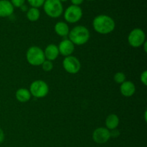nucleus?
Wrapping results in <instances>:
<instances>
[{
	"instance_id": "nucleus-1",
	"label": "nucleus",
	"mask_w": 147,
	"mask_h": 147,
	"mask_svg": "<svg viewBox=\"0 0 147 147\" xmlns=\"http://www.w3.org/2000/svg\"><path fill=\"white\" fill-rule=\"evenodd\" d=\"M93 27L96 32L101 34H107L114 30L116 23L110 16L100 14L93 19Z\"/></svg>"
},
{
	"instance_id": "nucleus-2",
	"label": "nucleus",
	"mask_w": 147,
	"mask_h": 147,
	"mask_svg": "<svg viewBox=\"0 0 147 147\" xmlns=\"http://www.w3.org/2000/svg\"><path fill=\"white\" fill-rule=\"evenodd\" d=\"M69 40L76 45H83L88 42L90 32L87 27L82 25L73 27L68 34Z\"/></svg>"
},
{
	"instance_id": "nucleus-3",
	"label": "nucleus",
	"mask_w": 147,
	"mask_h": 147,
	"mask_svg": "<svg viewBox=\"0 0 147 147\" xmlns=\"http://www.w3.org/2000/svg\"><path fill=\"white\" fill-rule=\"evenodd\" d=\"M26 59L29 64L33 66L41 65L45 60L44 51L37 46H32L27 50Z\"/></svg>"
},
{
	"instance_id": "nucleus-4",
	"label": "nucleus",
	"mask_w": 147,
	"mask_h": 147,
	"mask_svg": "<svg viewBox=\"0 0 147 147\" xmlns=\"http://www.w3.org/2000/svg\"><path fill=\"white\" fill-rule=\"evenodd\" d=\"M43 9L45 14L51 18H57L63 13V4L59 0H45Z\"/></svg>"
},
{
	"instance_id": "nucleus-5",
	"label": "nucleus",
	"mask_w": 147,
	"mask_h": 147,
	"mask_svg": "<svg viewBox=\"0 0 147 147\" xmlns=\"http://www.w3.org/2000/svg\"><path fill=\"white\" fill-rule=\"evenodd\" d=\"M29 90L33 97L42 98L48 94L49 86L44 80H36L31 83Z\"/></svg>"
},
{
	"instance_id": "nucleus-6",
	"label": "nucleus",
	"mask_w": 147,
	"mask_h": 147,
	"mask_svg": "<svg viewBox=\"0 0 147 147\" xmlns=\"http://www.w3.org/2000/svg\"><path fill=\"white\" fill-rule=\"evenodd\" d=\"M146 41L145 32L140 28H135L131 31L128 36V42L131 47L137 48L143 45Z\"/></svg>"
},
{
	"instance_id": "nucleus-7",
	"label": "nucleus",
	"mask_w": 147,
	"mask_h": 147,
	"mask_svg": "<svg viewBox=\"0 0 147 147\" xmlns=\"http://www.w3.org/2000/svg\"><path fill=\"white\" fill-rule=\"evenodd\" d=\"M83 17V10L80 6L70 5L65 10L64 19L68 23H76Z\"/></svg>"
},
{
	"instance_id": "nucleus-8",
	"label": "nucleus",
	"mask_w": 147,
	"mask_h": 147,
	"mask_svg": "<svg viewBox=\"0 0 147 147\" xmlns=\"http://www.w3.org/2000/svg\"><path fill=\"white\" fill-rule=\"evenodd\" d=\"M63 66L65 70L70 74H76L81 68L80 60L73 55L65 57L63 61Z\"/></svg>"
},
{
	"instance_id": "nucleus-9",
	"label": "nucleus",
	"mask_w": 147,
	"mask_h": 147,
	"mask_svg": "<svg viewBox=\"0 0 147 147\" xmlns=\"http://www.w3.org/2000/svg\"><path fill=\"white\" fill-rule=\"evenodd\" d=\"M92 137L93 142H96V144H103L109 142V139H111L110 131L104 127L97 128L93 131Z\"/></svg>"
},
{
	"instance_id": "nucleus-10",
	"label": "nucleus",
	"mask_w": 147,
	"mask_h": 147,
	"mask_svg": "<svg viewBox=\"0 0 147 147\" xmlns=\"http://www.w3.org/2000/svg\"><path fill=\"white\" fill-rule=\"evenodd\" d=\"M59 53L65 57H67L73 54L75 50V45L69 39H65L62 40L57 46Z\"/></svg>"
},
{
	"instance_id": "nucleus-11",
	"label": "nucleus",
	"mask_w": 147,
	"mask_h": 147,
	"mask_svg": "<svg viewBox=\"0 0 147 147\" xmlns=\"http://www.w3.org/2000/svg\"><path fill=\"white\" fill-rule=\"evenodd\" d=\"M14 7L9 0H0V17H8L13 14Z\"/></svg>"
},
{
	"instance_id": "nucleus-12",
	"label": "nucleus",
	"mask_w": 147,
	"mask_h": 147,
	"mask_svg": "<svg viewBox=\"0 0 147 147\" xmlns=\"http://www.w3.org/2000/svg\"><path fill=\"white\" fill-rule=\"evenodd\" d=\"M120 91L124 97H131L136 92V86L133 82L126 80L121 84Z\"/></svg>"
},
{
	"instance_id": "nucleus-13",
	"label": "nucleus",
	"mask_w": 147,
	"mask_h": 147,
	"mask_svg": "<svg viewBox=\"0 0 147 147\" xmlns=\"http://www.w3.org/2000/svg\"><path fill=\"white\" fill-rule=\"evenodd\" d=\"M59 54L60 53H59L58 47L55 44L48 45L46 47L45 50L44 51L45 60H50V61H53V60H55V59H57Z\"/></svg>"
},
{
	"instance_id": "nucleus-14",
	"label": "nucleus",
	"mask_w": 147,
	"mask_h": 147,
	"mask_svg": "<svg viewBox=\"0 0 147 147\" xmlns=\"http://www.w3.org/2000/svg\"><path fill=\"white\" fill-rule=\"evenodd\" d=\"M31 93L27 88H20L16 91V99L20 103H27L31 98Z\"/></svg>"
},
{
	"instance_id": "nucleus-15",
	"label": "nucleus",
	"mask_w": 147,
	"mask_h": 147,
	"mask_svg": "<svg viewBox=\"0 0 147 147\" xmlns=\"http://www.w3.org/2000/svg\"><path fill=\"white\" fill-rule=\"evenodd\" d=\"M105 124H106V129L109 130H113V129H116V128L119 126V116L114 113H111L109 114L106 119V121H105Z\"/></svg>"
},
{
	"instance_id": "nucleus-16",
	"label": "nucleus",
	"mask_w": 147,
	"mask_h": 147,
	"mask_svg": "<svg viewBox=\"0 0 147 147\" xmlns=\"http://www.w3.org/2000/svg\"><path fill=\"white\" fill-rule=\"evenodd\" d=\"M55 32L57 35L60 37H67L68 36L69 32V27L67 24L64 22H58L55 25Z\"/></svg>"
},
{
	"instance_id": "nucleus-17",
	"label": "nucleus",
	"mask_w": 147,
	"mask_h": 147,
	"mask_svg": "<svg viewBox=\"0 0 147 147\" xmlns=\"http://www.w3.org/2000/svg\"><path fill=\"white\" fill-rule=\"evenodd\" d=\"M40 11L39 9L31 7L27 11V18L31 22H36L40 19Z\"/></svg>"
},
{
	"instance_id": "nucleus-18",
	"label": "nucleus",
	"mask_w": 147,
	"mask_h": 147,
	"mask_svg": "<svg viewBox=\"0 0 147 147\" xmlns=\"http://www.w3.org/2000/svg\"><path fill=\"white\" fill-rule=\"evenodd\" d=\"M126 75L123 72H118V73H115L114 76H113V80L118 84H121L123 82L126 81Z\"/></svg>"
},
{
	"instance_id": "nucleus-19",
	"label": "nucleus",
	"mask_w": 147,
	"mask_h": 147,
	"mask_svg": "<svg viewBox=\"0 0 147 147\" xmlns=\"http://www.w3.org/2000/svg\"><path fill=\"white\" fill-rule=\"evenodd\" d=\"M27 2L29 3L31 7H34V8H40L42 7L45 0H27Z\"/></svg>"
},
{
	"instance_id": "nucleus-20",
	"label": "nucleus",
	"mask_w": 147,
	"mask_h": 147,
	"mask_svg": "<svg viewBox=\"0 0 147 147\" xmlns=\"http://www.w3.org/2000/svg\"><path fill=\"white\" fill-rule=\"evenodd\" d=\"M41 65L42 67V70L45 72L51 71L53 68V62L50 61V60H45L43 62V63Z\"/></svg>"
},
{
	"instance_id": "nucleus-21",
	"label": "nucleus",
	"mask_w": 147,
	"mask_h": 147,
	"mask_svg": "<svg viewBox=\"0 0 147 147\" xmlns=\"http://www.w3.org/2000/svg\"><path fill=\"white\" fill-rule=\"evenodd\" d=\"M11 3L14 7L20 8L22 6H23L25 3L26 0H11Z\"/></svg>"
},
{
	"instance_id": "nucleus-22",
	"label": "nucleus",
	"mask_w": 147,
	"mask_h": 147,
	"mask_svg": "<svg viewBox=\"0 0 147 147\" xmlns=\"http://www.w3.org/2000/svg\"><path fill=\"white\" fill-rule=\"evenodd\" d=\"M140 80H141V82H142L144 86H146L147 85V71L146 70H144V71L142 73V75H141L140 76Z\"/></svg>"
},
{
	"instance_id": "nucleus-23",
	"label": "nucleus",
	"mask_w": 147,
	"mask_h": 147,
	"mask_svg": "<svg viewBox=\"0 0 147 147\" xmlns=\"http://www.w3.org/2000/svg\"><path fill=\"white\" fill-rule=\"evenodd\" d=\"M110 134H111V137L116 138L120 135V132H119V131L116 130V129H113V130L111 131Z\"/></svg>"
},
{
	"instance_id": "nucleus-24",
	"label": "nucleus",
	"mask_w": 147,
	"mask_h": 147,
	"mask_svg": "<svg viewBox=\"0 0 147 147\" xmlns=\"http://www.w3.org/2000/svg\"><path fill=\"white\" fill-rule=\"evenodd\" d=\"M71 3L73 5L76 6H80V4H83V2L84 1V0H70Z\"/></svg>"
},
{
	"instance_id": "nucleus-25",
	"label": "nucleus",
	"mask_w": 147,
	"mask_h": 147,
	"mask_svg": "<svg viewBox=\"0 0 147 147\" xmlns=\"http://www.w3.org/2000/svg\"><path fill=\"white\" fill-rule=\"evenodd\" d=\"M4 140V133L2 129L0 128V144L2 143Z\"/></svg>"
},
{
	"instance_id": "nucleus-26",
	"label": "nucleus",
	"mask_w": 147,
	"mask_h": 147,
	"mask_svg": "<svg viewBox=\"0 0 147 147\" xmlns=\"http://www.w3.org/2000/svg\"><path fill=\"white\" fill-rule=\"evenodd\" d=\"M142 46H144V52H145V53H146V52H147V49H146V47H147V42L145 41L143 45H142Z\"/></svg>"
},
{
	"instance_id": "nucleus-27",
	"label": "nucleus",
	"mask_w": 147,
	"mask_h": 147,
	"mask_svg": "<svg viewBox=\"0 0 147 147\" xmlns=\"http://www.w3.org/2000/svg\"><path fill=\"white\" fill-rule=\"evenodd\" d=\"M20 8H21V9H22V11H27V7H26V6H25V5H24H24H23V6H22V7H20Z\"/></svg>"
},
{
	"instance_id": "nucleus-28",
	"label": "nucleus",
	"mask_w": 147,
	"mask_h": 147,
	"mask_svg": "<svg viewBox=\"0 0 147 147\" xmlns=\"http://www.w3.org/2000/svg\"><path fill=\"white\" fill-rule=\"evenodd\" d=\"M146 113H147V111H145V112H144V120H145V121L146 122Z\"/></svg>"
},
{
	"instance_id": "nucleus-29",
	"label": "nucleus",
	"mask_w": 147,
	"mask_h": 147,
	"mask_svg": "<svg viewBox=\"0 0 147 147\" xmlns=\"http://www.w3.org/2000/svg\"><path fill=\"white\" fill-rule=\"evenodd\" d=\"M60 1H61V2H64V1H67V0H59Z\"/></svg>"
},
{
	"instance_id": "nucleus-30",
	"label": "nucleus",
	"mask_w": 147,
	"mask_h": 147,
	"mask_svg": "<svg viewBox=\"0 0 147 147\" xmlns=\"http://www.w3.org/2000/svg\"><path fill=\"white\" fill-rule=\"evenodd\" d=\"M88 1H94V0H88Z\"/></svg>"
}]
</instances>
